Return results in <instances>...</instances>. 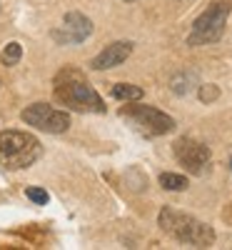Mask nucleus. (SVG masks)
<instances>
[{"mask_svg": "<svg viewBox=\"0 0 232 250\" xmlns=\"http://www.w3.org/2000/svg\"><path fill=\"white\" fill-rule=\"evenodd\" d=\"M55 100L80 113H105L102 98L77 70H62L55 78Z\"/></svg>", "mask_w": 232, "mask_h": 250, "instance_id": "f257e3e1", "label": "nucleus"}, {"mask_svg": "<svg viewBox=\"0 0 232 250\" xmlns=\"http://www.w3.org/2000/svg\"><path fill=\"white\" fill-rule=\"evenodd\" d=\"M157 223L162 228V233L175 238L177 243L193 245V248H210L215 243V230L207 223L187 215V213H180L175 208H162L157 215Z\"/></svg>", "mask_w": 232, "mask_h": 250, "instance_id": "f03ea898", "label": "nucleus"}, {"mask_svg": "<svg viewBox=\"0 0 232 250\" xmlns=\"http://www.w3.org/2000/svg\"><path fill=\"white\" fill-rule=\"evenodd\" d=\"M43 155V148L35 135L23 130L0 133V165L8 170H25Z\"/></svg>", "mask_w": 232, "mask_h": 250, "instance_id": "7ed1b4c3", "label": "nucleus"}, {"mask_svg": "<svg viewBox=\"0 0 232 250\" xmlns=\"http://www.w3.org/2000/svg\"><path fill=\"white\" fill-rule=\"evenodd\" d=\"M232 3L230 0H215L205 8V13L197 15V20L193 23V30L187 35V45H210V43H217V40L225 35L227 28V18H230Z\"/></svg>", "mask_w": 232, "mask_h": 250, "instance_id": "20e7f679", "label": "nucleus"}, {"mask_svg": "<svg viewBox=\"0 0 232 250\" xmlns=\"http://www.w3.org/2000/svg\"><path fill=\"white\" fill-rule=\"evenodd\" d=\"M120 118L133 123L145 135H167L175 130V118L150 105H125L120 110Z\"/></svg>", "mask_w": 232, "mask_h": 250, "instance_id": "39448f33", "label": "nucleus"}, {"mask_svg": "<svg viewBox=\"0 0 232 250\" xmlns=\"http://www.w3.org/2000/svg\"><path fill=\"white\" fill-rule=\"evenodd\" d=\"M23 123L33 125V128L43 130V133H50V135H58V133H65L70 128V115L65 110H58L48 103H33L23 110Z\"/></svg>", "mask_w": 232, "mask_h": 250, "instance_id": "423d86ee", "label": "nucleus"}, {"mask_svg": "<svg viewBox=\"0 0 232 250\" xmlns=\"http://www.w3.org/2000/svg\"><path fill=\"white\" fill-rule=\"evenodd\" d=\"M173 153L177 158V163L182 165V168L187 173H205V168L210 165V158H213V153H210V148L205 143H197L193 138H177L175 145H173Z\"/></svg>", "mask_w": 232, "mask_h": 250, "instance_id": "0eeeda50", "label": "nucleus"}, {"mask_svg": "<svg viewBox=\"0 0 232 250\" xmlns=\"http://www.w3.org/2000/svg\"><path fill=\"white\" fill-rule=\"evenodd\" d=\"M90 35H93V20L77 10H70L62 18V25L50 33V38L58 45H75V43H82Z\"/></svg>", "mask_w": 232, "mask_h": 250, "instance_id": "6e6552de", "label": "nucleus"}, {"mask_svg": "<svg viewBox=\"0 0 232 250\" xmlns=\"http://www.w3.org/2000/svg\"><path fill=\"white\" fill-rule=\"evenodd\" d=\"M133 55V43L130 40H117V43L105 45L95 58H93V68L95 70H110L115 65H122L125 60Z\"/></svg>", "mask_w": 232, "mask_h": 250, "instance_id": "1a4fd4ad", "label": "nucleus"}, {"mask_svg": "<svg viewBox=\"0 0 232 250\" xmlns=\"http://www.w3.org/2000/svg\"><path fill=\"white\" fill-rule=\"evenodd\" d=\"M110 93H113L115 100H122V103H137L142 98V88L130 85V83H117V85H113Z\"/></svg>", "mask_w": 232, "mask_h": 250, "instance_id": "9d476101", "label": "nucleus"}, {"mask_svg": "<svg viewBox=\"0 0 232 250\" xmlns=\"http://www.w3.org/2000/svg\"><path fill=\"white\" fill-rule=\"evenodd\" d=\"M160 185L165 188V190H185L190 183H187L185 175H177V173H162V175H160Z\"/></svg>", "mask_w": 232, "mask_h": 250, "instance_id": "9b49d317", "label": "nucleus"}, {"mask_svg": "<svg viewBox=\"0 0 232 250\" xmlns=\"http://www.w3.org/2000/svg\"><path fill=\"white\" fill-rule=\"evenodd\" d=\"M23 58V45L18 43V40H13V43H8L5 45V50H3V55H0V60H3V65H18V60Z\"/></svg>", "mask_w": 232, "mask_h": 250, "instance_id": "f8f14e48", "label": "nucleus"}, {"mask_svg": "<svg viewBox=\"0 0 232 250\" xmlns=\"http://www.w3.org/2000/svg\"><path fill=\"white\" fill-rule=\"evenodd\" d=\"M200 100L205 103V105H207V103H213V100H217V95H220V88L217 85H213V83H207V85H200Z\"/></svg>", "mask_w": 232, "mask_h": 250, "instance_id": "ddd939ff", "label": "nucleus"}, {"mask_svg": "<svg viewBox=\"0 0 232 250\" xmlns=\"http://www.w3.org/2000/svg\"><path fill=\"white\" fill-rule=\"evenodd\" d=\"M25 195H28V200H33L38 205H48V200H50L48 190H43V188H28Z\"/></svg>", "mask_w": 232, "mask_h": 250, "instance_id": "4468645a", "label": "nucleus"}, {"mask_svg": "<svg viewBox=\"0 0 232 250\" xmlns=\"http://www.w3.org/2000/svg\"><path fill=\"white\" fill-rule=\"evenodd\" d=\"M125 3H137V0H125Z\"/></svg>", "mask_w": 232, "mask_h": 250, "instance_id": "2eb2a0df", "label": "nucleus"}]
</instances>
